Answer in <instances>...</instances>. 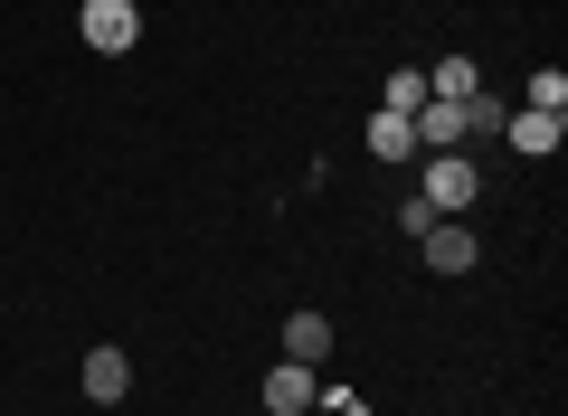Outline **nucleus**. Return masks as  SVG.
Masks as SVG:
<instances>
[{
    "instance_id": "1",
    "label": "nucleus",
    "mask_w": 568,
    "mask_h": 416,
    "mask_svg": "<svg viewBox=\"0 0 568 416\" xmlns=\"http://www.w3.org/2000/svg\"><path fill=\"white\" fill-rule=\"evenodd\" d=\"M417 199L436 209V219H455V209H474L484 199V171H474V152H417Z\"/></svg>"
},
{
    "instance_id": "2",
    "label": "nucleus",
    "mask_w": 568,
    "mask_h": 416,
    "mask_svg": "<svg viewBox=\"0 0 568 416\" xmlns=\"http://www.w3.org/2000/svg\"><path fill=\"white\" fill-rule=\"evenodd\" d=\"M77 39L104 48V58H123V48L142 39V10L133 0H77Z\"/></svg>"
},
{
    "instance_id": "3",
    "label": "nucleus",
    "mask_w": 568,
    "mask_h": 416,
    "mask_svg": "<svg viewBox=\"0 0 568 416\" xmlns=\"http://www.w3.org/2000/svg\"><path fill=\"white\" fill-rule=\"evenodd\" d=\"M417 256H426V275H474V256H484V246H474L465 219H436V227L417 237Z\"/></svg>"
},
{
    "instance_id": "4",
    "label": "nucleus",
    "mask_w": 568,
    "mask_h": 416,
    "mask_svg": "<svg viewBox=\"0 0 568 416\" xmlns=\"http://www.w3.org/2000/svg\"><path fill=\"white\" fill-rule=\"evenodd\" d=\"M313 397H323V369H304V359H275L265 369V416H304Z\"/></svg>"
},
{
    "instance_id": "5",
    "label": "nucleus",
    "mask_w": 568,
    "mask_h": 416,
    "mask_svg": "<svg viewBox=\"0 0 568 416\" xmlns=\"http://www.w3.org/2000/svg\"><path fill=\"white\" fill-rule=\"evenodd\" d=\"M77 378H85V397H95V407H123V397H133V359H123L114 341H95Z\"/></svg>"
},
{
    "instance_id": "6",
    "label": "nucleus",
    "mask_w": 568,
    "mask_h": 416,
    "mask_svg": "<svg viewBox=\"0 0 568 416\" xmlns=\"http://www.w3.org/2000/svg\"><path fill=\"white\" fill-rule=\"evenodd\" d=\"M503 142H511V152H530V161H540V152H559V142H568V114H530V104H521V114L503 123Z\"/></svg>"
},
{
    "instance_id": "7",
    "label": "nucleus",
    "mask_w": 568,
    "mask_h": 416,
    "mask_svg": "<svg viewBox=\"0 0 568 416\" xmlns=\"http://www.w3.org/2000/svg\"><path fill=\"white\" fill-rule=\"evenodd\" d=\"M284 359L323 369V359H332V322H323V313H294V322H284Z\"/></svg>"
},
{
    "instance_id": "8",
    "label": "nucleus",
    "mask_w": 568,
    "mask_h": 416,
    "mask_svg": "<svg viewBox=\"0 0 568 416\" xmlns=\"http://www.w3.org/2000/svg\"><path fill=\"white\" fill-rule=\"evenodd\" d=\"M369 161H417V123L379 104V114H369Z\"/></svg>"
},
{
    "instance_id": "9",
    "label": "nucleus",
    "mask_w": 568,
    "mask_h": 416,
    "mask_svg": "<svg viewBox=\"0 0 568 416\" xmlns=\"http://www.w3.org/2000/svg\"><path fill=\"white\" fill-rule=\"evenodd\" d=\"M474 85H484V77H474V58H436V67H426V95H436V104H465Z\"/></svg>"
},
{
    "instance_id": "10",
    "label": "nucleus",
    "mask_w": 568,
    "mask_h": 416,
    "mask_svg": "<svg viewBox=\"0 0 568 416\" xmlns=\"http://www.w3.org/2000/svg\"><path fill=\"white\" fill-rule=\"evenodd\" d=\"M521 104H530V114H568V77H559V67H530Z\"/></svg>"
},
{
    "instance_id": "11",
    "label": "nucleus",
    "mask_w": 568,
    "mask_h": 416,
    "mask_svg": "<svg viewBox=\"0 0 568 416\" xmlns=\"http://www.w3.org/2000/svg\"><path fill=\"white\" fill-rule=\"evenodd\" d=\"M426 104V67H398V77H388V114H417Z\"/></svg>"
},
{
    "instance_id": "12",
    "label": "nucleus",
    "mask_w": 568,
    "mask_h": 416,
    "mask_svg": "<svg viewBox=\"0 0 568 416\" xmlns=\"http://www.w3.org/2000/svg\"><path fill=\"white\" fill-rule=\"evenodd\" d=\"M133 10H142V0H133Z\"/></svg>"
}]
</instances>
